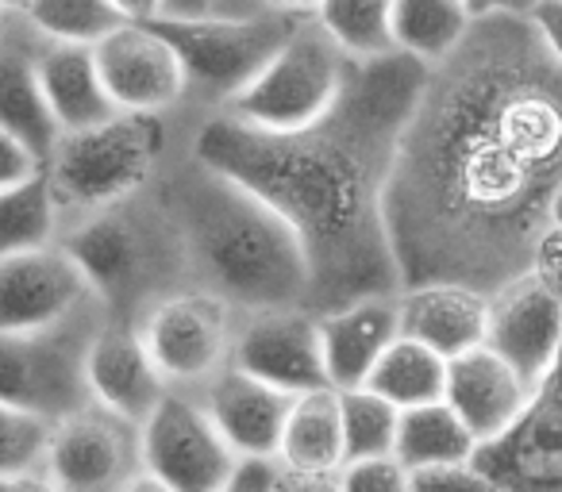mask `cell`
<instances>
[{"label": "cell", "mask_w": 562, "mask_h": 492, "mask_svg": "<svg viewBox=\"0 0 562 492\" xmlns=\"http://www.w3.org/2000/svg\"><path fill=\"white\" fill-rule=\"evenodd\" d=\"M559 208L562 66L524 4H474L459 55L428 73L385 185L401 285L493 297L539 266Z\"/></svg>", "instance_id": "1"}, {"label": "cell", "mask_w": 562, "mask_h": 492, "mask_svg": "<svg viewBox=\"0 0 562 492\" xmlns=\"http://www.w3.org/2000/svg\"><path fill=\"white\" fill-rule=\"evenodd\" d=\"M428 73L405 55L355 66L336 112L308 131L266 135L227 116H209L196 131V158L270 204L301 239L313 316L405 289L385 185Z\"/></svg>", "instance_id": "2"}, {"label": "cell", "mask_w": 562, "mask_h": 492, "mask_svg": "<svg viewBox=\"0 0 562 492\" xmlns=\"http://www.w3.org/2000/svg\"><path fill=\"white\" fill-rule=\"evenodd\" d=\"M193 139L158 173L186 239L193 289L224 300L235 316L308 308L313 274L293 227L250 188L201 162Z\"/></svg>", "instance_id": "3"}, {"label": "cell", "mask_w": 562, "mask_h": 492, "mask_svg": "<svg viewBox=\"0 0 562 492\" xmlns=\"http://www.w3.org/2000/svg\"><path fill=\"white\" fill-rule=\"evenodd\" d=\"M63 247L81 266L109 323L120 328H139L162 300L196 293L186 239L158 178L116 208L70 227Z\"/></svg>", "instance_id": "4"}, {"label": "cell", "mask_w": 562, "mask_h": 492, "mask_svg": "<svg viewBox=\"0 0 562 492\" xmlns=\"http://www.w3.org/2000/svg\"><path fill=\"white\" fill-rule=\"evenodd\" d=\"M204 119L209 116L181 104L170 116H112L109 124H97L89 131L63 135L55 155L43 162V173L50 181L66 231L147 188Z\"/></svg>", "instance_id": "5"}, {"label": "cell", "mask_w": 562, "mask_h": 492, "mask_svg": "<svg viewBox=\"0 0 562 492\" xmlns=\"http://www.w3.org/2000/svg\"><path fill=\"white\" fill-rule=\"evenodd\" d=\"M127 9L135 12V4ZM308 12L313 4L266 0V9L250 20H224V24H155L147 20V24H155L173 43L181 66H186L189 108L201 116H220L290 43V35L305 24Z\"/></svg>", "instance_id": "6"}, {"label": "cell", "mask_w": 562, "mask_h": 492, "mask_svg": "<svg viewBox=\"0 0 562 492\" xmlns=\"http://www.w3.org/2000/svg\"><path fill=\"white\" fill-rule=\"evenodd\" d=\"M355 66L324 35L316 4L290 43L270 58L262 73L227 104L220 116L266 135L308 131L336 112Z\"/></svg>", "instance_id": "7"}, {"label": "cell", "mask_w": 562, "mask_h": 492, "mask_svg": "<svg viewBox=\"0 0 562 492\" xmlns=\"http://www.w3.org/2000/svg\"><path fill=\"white\" fill-rule=\"evenodd\" d=\"M109 323L97 297L70 320L40 331L0 335V404H16L47 423L93 404L89 397V351Z\"/></svg>", "instance_id": "8"}, {"label": "cell", "mask_w": 562, "mask_h": 492, "mask_svg": "<svg viewBox=\"0 0 562 492\" xmlns=\"http://www.w3.org/2000/svg\"><path fill=\"white\" fill-rule=\"evenodd\" d=\"M135 331L170 392L201 397L224 369H232L239 316L209 293H178L150 308Z\"/></svg>", "instance_id": "9"}, {"label": "cell", "mask_w": 562, "mask_h": 492, "mask_svg": "<svg viewBox=\"0 0 562 492\" xmlns=\"http://www.w3.org/2000/svg\"><path fill=\"white\" fill-rule=\"evenodd\" d=\"M139 443L143 473L170 492H220L239 466L204 404L186 392H170L150 412L139 427Z\"/></svg>", "instance_id": "10"}, {"label": "cell", "mask_w": 562, "mask_h": 492, "mask_svg": "<svg viewBox=\"0 0 562 492\" xmlns=\"http://www.w3.org/2000/svg\"><path fill=\"white\" fill-rule=\"evenodd\" d=\"M143 473L139 427L101 404L55 423L47 450V477L58 492H124Z\"/></svg>", "instance_id": "11"}, {"label": "cell", "mask_w": 562, "mask_h": 492, "mask_svg": "<svg viewBox=\"0 0 562 492\" xmlns=\"http://www.w3.org/2000/svg\"><path fill=\"white\" fill-rule=\"evenodd\" d=\"M93 58L120 116H170L186 104V66L178 50L135 12L112 39L93 50Z\"/></svg>", "instance_id": "12"}, {"label": "cell", "mask_w": 562, "mask_h": 492, "mask_svg": "<svg viewBox=\"0 0 562 492\" xmlns=\"http://www.w3.org/2000/svg\"><path fill=\"white\" fill-rule=\"evenodd\" d=\"M474 466L501 492H562V358L531 392L520 420L477 446Z\"/></svg>", "instance_id": "13"}, {"label": "cell", "mask_w": 562, "mask_h": 492, "mask_svg": "<svg viewBox=\"0 0 562 492\" xmlns=\"http://www.w3.org/2000/svg\"><path fill=\"white\" fill-rule=\"evenodd\" d=\"M232 366L273 385L285 397H305V392L328 389L321 323H316V316L308 308L239 316Z\"/></svg>", "instance_id": "14"}, {"label": "cell", "mask_w": 562, "mask_h": 492, "mask_svg": "<svg viewBox=\"0 0 562 492\" xmlns=\"http://www.w3.org/2000/svg\"><path fill=\"white\" fill-rule=\"evenodd\" d=\"M497 358H505L531 389L547 381L562 358V289L531 270L528 277L490 297V335Z\"/></svg>", "instance_id": "15"}, {"label": "cell", "mask_w": 562, "mask_h": 492, "mask_svg": "<svg viewBox=\"0 0 562 492\" xmlns=\"http://www.w3.org/2000/svg\"><path fill=\"white\" fill-rule=\"evenodd\" d=\"M89 300L93 289L63 242L0 262V335L63 323Z\"/></svg>", "instance_id": "16"}, {"label": "cell", "mask_w": 562, "mask_h": 492, "mask_svg": "<svg viewBox=\"0 0 562 492\" xmlns=\"http://www.w3.org/2000/svg\"><path fill=\"white\" fill-rule=\"evenodd\" d=\"M47 39L20 4H9V24L0 35V127L12 131L40 162L55 155L58 131L40 85V50Z\"/></svg>", "instance_id": "17"}, {"label": "cell", "mask_w": 562, "mask_h": 492, "mask_svg": "<svg viewBox=\"0 0 562 492\" xmlns=\"http://www.w3.org/2000/svg\"><path fill=\"white\" fill-rule=\"evenodd\" d=\"M232 446L239 461H278L281 431H285V415H290L293 397L278 392L273 385L258 381V377L243 374V369H224L209 389L196 397Z\"/></svg>", "instance_id": "18"}, {"label": "cell", "mask_w": 562, "mask_h": 492, "mask_svg": "<svg viewBox=\"0 0 562 492\" xmlns=\"http://www.w3.org/2000/svg\"><path fill=\"white\" fill-rule=\"evenodd\" d=\"M89 397L135 427H143L150 412L170 397V385L162 381L135 328H120V323L101 328L89 351Z\"/></svg>", "instance_id": "19"}, {"label": "cell", "mask_w": 562, "mask_h": 492, "mask_svg": "<svg viewBox=\"0 0 562 492\" xmlns=\"http://www.w3.org/2000/svg\"><path fill=\"white\" fill-rule=\"evenodd\" d=\"M316 323H321L328 389H336V392L367 389L374 366L401 339L397 297L359 300V305H347V308H336V312L316 316Z\"/></svg>", "instance_id": "20"}, {"label": "cell", "mask_w": 562, "mask_h": 492, "mask_svg": "<svg viewBox=\"0 0 562 492\" xmlns=\"http://www.w3.org/2000/svg\"><path fill=\"white\" fill-rule=\"evenodd\" d=\"M531 385L508 366L505 358L482 346L474 354H462L447 369V404L454 408L477 446L501 438L524 415L531 400Z\"/></svg>", "instance_id": "21"}, {"label": "cell", "mask_w": 562, "mask_h": 492, "mask_svg": "<svg viewBox=\"0 0 562 492\" xmlns=\"http://www.w3.org/2000/svg\"><path fill=\"white\" fill-rule=\"evenodd\" d=\"M401 335L443 362L474 354L490 335V297L462 285H416L397 297Z\"/></svg>", "instance_id": "22"}, {"label": "cell", "mask_w": 562, "mask_h": 492, "mask_svg": "<svg viewBox=\"0 0 562 492\" xmlns=\"http://www.w3.org/2000/svg\"><path fill=\"white\" fill-rule=\"evenodd\" d=\"M40 85L43 96L50 104L58 131H89L97 124H109L112 116H120L112 108L109 93H104L101 70H97L93 50L78 47H47L40 50Z\"/></svg>", "instance_id": "23"}, {"label": "cell", "mask_w": 562, "mask_h": 492, "mask_svg": "<svg viewBox=\"0 0 562 492\" xmlns=\"http://www.w3.org/2000/svg\"><path fill=\"white\" fill-rule=\"evenodd\" d=\"M278 466L293 473L336 477L347 466L344 420H339V392L316 389L305 397H293L285 431H281Z\"/></svg>", "instance_id": "24"}, {"label": "cell", "mask_w": 562, "mask_h": 492, "mask_svg": "<svg viewBox=\"0 0 562 492\" xmlns=\"http://www.w3.org/2000/svg\"><path fill=\"white\" fill-rule=\"evenodd\" d=\"M474 27V4L462 0H393V43L397 55L424 70H439L459 55Z\"/></svg>", "instance_id": "25"}, {"label": "cell", "mask_w": 562, "mask_h": 492, "mask_svg": "<svg viewBox=\"0 0 562 492\" xmlns=\"http://www.w3.org/2000/svg\"><path fill=\"white\" fill-rule=\"evenodd\" d=\"M477 438L467 431V423L454 415L447 400L439 404H424L413 412H401L397 427V450L393 458L408 469V473H424V469H443L474 461Z\"/></svg>", "instance_id": "26"}, {"label": "cell", "mask_w": 562, "mask_h": 492, "mask_svg": "<svg viewBox=\"0 0 562 492\" xmlns=\"http://www.w3.org/2000/svg\"><path fill=\"white\" fill-rule=\"evenodd\" d=\"M63 234V211H58V201L43 170L24 185H12L0 193V262L58 247Z\"/></svg>", "instance_id": "27"}, {"label": "cell", "mask_w": 562, "mask_h": 492, "mask_svg": "<svg viewBox=\"0 0 562 492\" xmlns=\"http://www.w3.org/2000/svg\"><path fill=\"white\" fill-rule=\"evenodd\" d=\"M447 369H451V362L401 335L374 366L367 389L390 400L397 412H413V408L439 404L447 397Z\"/></svg>", "instance_id": "28"}, {"label": "cell", "mask_w": 562, "mask_h": 492, "mask_svg": "<svg viewBox=\"0 0 562 492\" xmlns=\"http://www.w3.org/2000/svg\"><path fill=\"white\" fill-rule=\"evenodd\" d=\"M324 35L351 66H374L397 55L393 43V0H336L316 4Z\"/></svg>", "instance_id": "29"}, {"label": "cell", "mask_w": 562, "mask_h": 492, "mask_svg": "<svg viewBox=\"0 0 562 492\" xmlns=\"http://www.w3.org/2000/svg\"><path fill=\"white\" fill-rule=\"evenodd\" d=\"M20 9L47 43L78 50H97L132 20L127 4L112 0H24Z\"/></svg>", "instance_id": "30"}, {"label": "cell", "mask_w": 562, "mask_h": 492, "mask_svg": "<svg viewBox=\"0 0 562 492\" xmlns=\"http://www.w3.org/2000/svg\"><path fill=\"white\" fill-rule=\"evenodd\" d=\"M339 420H344L347 461H374L393 458L397 450L401 412L370 389L339 392Z\"/></svg>", "instance_id": "31"}, {"label": "cell", "mask_w": 562, "mask_h": 492, "mask_svg": "<svg viewBox=\"0 0 562 492\" xmlns=\"http://www.w3.org/2000/svg\"><path fill=\"white\" fill-rule=\"evenodd\" d=\"M50 435H55V423L16 404H0V481L47 473Z\"/></svg>", "instance_id": "32"}, {"label": "cell", "mask_w": 562, "mask_h": 492, "mask_svg": "<svg viewBox=\"0 0 562 492\" xmlns=\"http://www.w3.org/2000/svg\"><path fill=\"white\" fill-rule=\"evenodd\" d=\"M408 473L397 458H374V461H347L339 469V492H408Z\"/></svg>", "instance_id": "33"}, {"label": "cell", "mask_w": 562, "mask_h": 492, "mask_svg": "<svg viewBox=\"0 0 562 492\" xmlns=\"http://www.w3.org/2000/svg\"><path fill=\"white\" fill-rule=\"evenodd\" d=\"M408 492H501L474 461H462V466H443V469H424L413 473Z\"/></svg>", "instance_id": "34"}, {"label": "cell", "mask_w": 562, "mask_h": 492, "mask_svg": "<svg viewBox=\"0 0 562 492\" xmlns=\"http://www.w3.org/2000/svg\"><path fill=\"white\" fill-rule=\"evenodd\" d=\"M40 170H43L40 158H35L32 150L16 139V135L0 127V193H4V188H12V185H24V181H32Z\"/></svg>", "instance_id": "35"}, {"label": "cell", "mask_w": 562, "mask_h": 492, "mask_svg": "<svg viewBox=\"0 0 562 492\" xmlns=\"http://www.w3.org/2000/svg\"><path fill=\"white\" fill-rule=\"evenodd\" d=\"M524 9H528V20L536 27L539 43L547 47V55L562 66V0H536Z\"/></svg>", "instance_id": "36"}, {"label": "cell", "mask_w": 562, "mask_h": 492, "mask_svg": "<svg viewBox=\"0 0 562 492\" xmlns=\"http://www.w3.org/2000/svg\"><path fill=\"white\" fill-rule=\"evenodd\" d=\"M278 461H239L220 492H273Z\"/></svg>", "instance_id": "37"}, {"label": "cell", "mask_w": 562, "mask_h": 492, "mask_svg": "<svg viewBox=\"0 0 562 492\" xmlns=\"http://www.w3.org/2000/svg\"><path fill=\"white\" fill-rule=\"evenodd\" d=\"M273 492H339V473L321 477V473H293V469H281L273 477Z\"/></svg>", "instance_id": "38"}, {"label": "cell", "mask_w": 562, "mask_h": 492, "mask_svg": "<svg viewBox=\"0 0 562 492\" xmlns=\"http://www.w3.org/2000/svg\"><path fill=\"white\" fill-rule=\"evenodd\" d=\"M539 274L543 277H551L554 285L562 289V208H559V219H554V231H551V239H547V247H543V259H539Z\"/></svg>", "instance_id": "39"}, {"label": "cell", "mask_w": 562, "mask_h": 492, "mask_svg": "<svg viewBox=\"0 0 562 492\" xmlns=\"http://www.w3.org/2000/svg\"><path fill=\"white\" fill-rule=\"evenodd\" d=\"M0 492H58V484L47 473H27V477H12V481H0Z\"/></svg>", "instance_id": "40"}, {"label": "cell", "mask_w": 562, "mask_h": 492, "mask_svg": "<svg viewBox=\"0 0 562 492\" xmlns=\"http://www.w3.org/2000/svg\"><path fill=\"white\" fill-rule=\"evenodd\" d=\"M124 492H170V489H166V484H158V481H155V477L139 473V477H135V481H132V484H127V489H124Z\"/></svg>", "instance_id": "41"}, {"label": "cell", "mask_w": 562, "mask_h": 492, "mask_svg": "<svg viewBox=\"0 0 562 492\" xmlns=\"http://www.w3.org/2000/svg\"><path fill=\"white\" fill-rule=\"evenodd\" d=\"M4 24H9V4L0 0V35H4Z\"/></svg>", "instance_id": "42"}]
</instances>
